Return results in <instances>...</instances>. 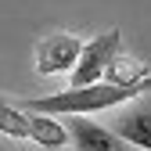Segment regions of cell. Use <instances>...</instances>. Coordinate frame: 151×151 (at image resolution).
I'll list each match as a JSON object with an SVG mask.
<instances>
[{"mask_svg":"<svg viewBox=\"0 0 151 151\" xmlns=\"http://www.w3.org/2000/svg\"><path fill=\"white\" fill-rule=\"evenodd\" d=\"M0 129H4L7 137H29L36 140L40 147H61L68 144V126H61L54 115H36V111H18L14 104L4 108V115H0Z\"/></svg>","mask_w":151,"mask_h":151,"instance_id":"cell-2","label":"cell"},{"mask_svg":"<svg viewBox=\"0 0 151 151\" xmlns=\"http://www.w3.org/2000/svg\"><path fill=\"white\" fill-rule=\"evenodd\" d=\"M144 93H151V79H144L140 86H115V83H93V86H79V90H61L50 97H36V101H22L25 111L36 115H93V111L115 108L126 101H140Z\"/></svg>","mask_w":151,"mask_h":151,"instance_id":"cell-1","label":"cell"},{"mask_svg":"<svg viewBox=\"0 0 151 151\" xmlns=\"http://www.w3.org/2000/svg\"><path fill=\"white\" fill-rule=\"evenodd\" d=\"M115 133H119L126 144L151 151V93H144L129 111L115 115Z\"/></svg>","mask_w":151,"mask_h":151,"instance_id":"cell-6","label":"cell"},{"mask_svg":"<svg viewBox=\"0 0 151 151\" xmlns=\"http://www.w3.org/2000/svg\"><path fill=\"white\" fill-rule=\"evenodd\" d=\"M65 126H68V137L79 151H137L133 144H126L119 133H111L108 126L93 122L90 115H72Z\"/></svg>","mask_w":151,"mask_h":151,"instance_id":"cell-5","label":"cell"},{"mask_svg":"<svg viewBox=\"0 0 151 151\" xmlns=\"http://www.w3.org/2000/svg\"><path fill=\"white\" fill-rule=\"evenodd\" d=\"M83 47L76 36L68 32H54L47 36V40L36 47V72H43V76H54V72H65V68H76L83 58Z\"/></svg>","mask_w":151,"mask_h":151,"instance_id":"cell-4","label":"cell"},{"mask_svg":"<svg viewBox=\"0 0 151 151\" xmlns=\"http://www.w3.org/2000/svg\"><path fill=\"white\" fill-rule=\"evenodd\" d=\"M119 47H122L119 29H104L101 36H93V40L83 47L79 65L72 68V90H79V86H93V83H104V76H108L111 61L122 54Z\"/></svg>","mask_w":151,"mask_h":151,"instance_id":"cell-3","label":"cell"}]
</instances>
